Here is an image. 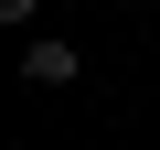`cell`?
<instances>
[{
	"instance_id": "2",
	"label": "cell",
	"mask_w": 160,
	"mask_h": 150,
	"mask_svg": "<svg viewBox=\"0 0 160 150\" xmlns=\"http://www.w3.org/2000/svg\"><path fill=\"white\" fill-rule=\"evenodd\" d=\"M32 11H43V0H0V22H32Z\"/></svg>"
},
{
	"instance_id": "1",
	"label": "cell",
	"mask_w": 160,
	"mask_h": 150,
	"mask_svg": "<svg viewBox=\"0 0 160 150\" xmlns=\"http://www.w3.org/2000/svg\"><path fill=\"white\" fill-rule=\"evenodd\" d=\"M22 75H32V86H75V75H86V54H75L64 32H32V43H22Z\"/></svg>"
}]
</instances>
